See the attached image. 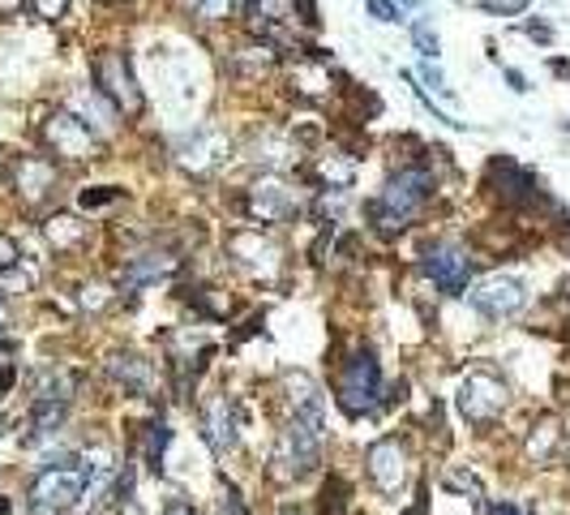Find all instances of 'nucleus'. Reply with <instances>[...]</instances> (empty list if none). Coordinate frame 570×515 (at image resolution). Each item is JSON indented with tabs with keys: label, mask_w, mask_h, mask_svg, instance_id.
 Wrapping results in <instances>:
<instances>
[{
	"label": "nucleus",
	"mask_w": 570,
	"mask_h": 515,
	"mask_svg": "<svg viewBox=\"0 0 570 515\" xmlns=\"http://www.w3.org/2000/svg\"><path fill=\"white\" fill-rule=\"evenodd\" d=\"M434 193V168L429 163H404L399 172L386 176L381 193L369 202V220L381 232H404L420 215V206Z\"/></svg>",
	"instance_id": "obj_1"
},
{
	"label": "nucleus",
	"mask_w": 570,
	"mask_h": 515,
	"mask_svg": "<svg viewBox=\"0 0 570 515\" xmlns=\"http://www.w3.org/2000/svg\"><path fill=\"white\" fill-rule=\"evenodd\" d=\"M82 498H86V473H82V460L73 455L64 464L34 473L31 489H27V515H64Z\"/></svg>",
	"instance_id": "obj_2"
},
{
	"label": "nucleus",
	"mask_w": 570,
	"mask_h": 515,
	"mask_svg": "<svg viewBox=\"0 0 570 515\" xmlns=\"http://www.w3.org/2000/svg\"><path fill=\"white\" fill-rule=\"evenodd\" d=\"M322 438H326V430L287 417V425L275 438V451H271V477L275 482H305L322 464Z\"/></svg>",
	"instance_id": "obj_3"
},
{
	"label": "nucleus",
	"mask_w": 570,
	"mask_h": 515,
	"mask_svg": "<svg viewBox=\"0 0 570 515\" xmlns=\"http://www.w3.org/2000/svg\"><path fill=\"white\" fill-rule=\"evenodd\" d=\"M335 400L352 421L369 417L381 404V365L374 349H356V353L339 365V378H335Z\"/></svg>",
	"instance_id": "obj_4"
},
{
	"label": "nucleus",
	"mask_w": 570,
	"mask_h": 515,
	"mask_svg": "<svg viewBox=\"0 0 570 515\" xmlns=\"http://www.w3.org/2000/svg\"><path fill=\"white\" fill-rule=\"evenodd\" d=\"M91 78H95V91L121 117H142V87H138V78H133V64L125 61V52H116V48H103L95 52V61H91Z\"/></svg>",
	"instance_id": "obj_5"
},
{
	"label": "nucleus",
	"mask_w": 570,
	"mask_h": 515,
	"mask_svg": "<svg viewBox=\"0 0 570 515\" xmlns=\"http://www.w3.org/2000/svg\"><path fill=\"white\" fill-rule=\"evenodd\" d=\"M455 404H459V417L468 421V425H493V421L507 413L510 386L498 374H489V370H472L459 383V391H455Z\"/></svg>",
	"instance_id": "obj_6"
},
{
	"label": "nucleus",
	"mask_w": 570,
	"mask_h": 515,
	"mask_svg": "<svg viewBox=\"0 0 570 515\" xmlns=\"http://www.w3.org/2000/svg\"><path fill=\"white\" fill-rule=\"evenodd\" d=\"M227 258L254 280H275L284 266V245L262 228H241L227 236Z\"/></svg>",
	"instance_id": "obj_7"
},
{
	"label": "nucleus",
	"mask_w": 570,
	"mask_h": 515,
	"mask_svg": "<svg viewBox=\"0 0 570 515\" xmlns=\"http://www.w3.org/2000/svg\"><path fill=\"white\" fill-rule=\"evenodd\" d=\"M420 271L434 280V289H442L446 296H459V292H468V284H472L476 262L459 241H434L420 254Z\"/></svg>",
	"instance_id": "obj_8"
},
{
	"label": "nucleus",
	"mask_w": 570,
	"mask_h": 515,
	"mask_svg": "<svg viewBox=\"0 0 570 515\" xmlns=\"http://www.w3.org/2000/svg\"><path fill=\"white\" fill-rule=\"evenodd\" d=\"M365 473H369V482L378 485L386 498H399V494L408 489V477H413L408 443H399V438H378L374 447L365 451Z\"/></svg>",
	"instance_id": "obj_9"
},
{
	"label": "nucleus",
	"mask_w": 570,
	"mask_h": 515,
	"mask_svg": "<svg viewBox=\"0 0 570 515\" xmlns=\"http://www.w3.org/2000/svg\"><path fill=\"white\" fill-rule=\"evenodd\" d=\"M464 296H468V305H472L476 314L489 322L515 319V314L528 305V289H523L519 280H510V275H489V280L472 284Z\"/></svg>",
	"instance_id": "obj_10"
},
{
	"label": "nucleus",
	"mask_w": 570,
	"mask_h": 515,
	"mask_svg": "<svg viewBox=\"0 0 570 515\" xmlns=\"http://www.w3.org/2000/svg\"><path fill=\"white\" fill-rule=\"evenodd\" d=\"M301 211V198L287 185L284 176H262L245 190V215L250 220H262V224H287L296 220Z\"/></svg>",
	"instance_id": "obj_11"
},
{
	"label": "nucleus",
	"mask_w": 570,
	"mask_h": 515,
	"mask_svg": "<svg viewBox=\"0 0 570 515\" xmlns=\"http://www.w3.org/2000/svg\"><path fill=\"white\" fill-rule=\"evenodd\" d=\"M43 142H48V151L52 155H61V160H95L99 151V138L91 133V129L82 125L69 108H61V112H52L48 121H43Z\"/></svg>",
	"instance_id": "obj_12"
},
{
	"label": "nucleus",
	"mask_w": 570,
	"mask_h": 515,
	"mask_svg": "<svg viewBox=\"0 0 570 515\" xmlns=\"http://www.w3.org/2000/svg\"><path fill=\"white\" fill-rule=\"evenodd\" d=\"M489 190L502 206H515V211H528L540 202V181L532 168L515 160H493L489 163Z\"/></svg>",
	"instance_id": "obj_13"
},
{
	"label": "nucleus",
	"mask_w": 570,
	"mask_h": 515,
	"mask_svg": "<svg viewBox=\"0 0 570 515\" xmlns=\"http://www.w3.org/2000/svg\"><path fill=\"white\" fill-rule=\"evenodd\" d=\"M227 151H232L227 133H223V129L202 125L176 142V163H181L185 172H193V176H206V172H215V168L227 160Z\"/></svg>",
	"instance_id": "obj_14"
},
{
	"label": "nucleus",
	"mask_w": 570,
	"mask_h": 515,
	"mask_svg": "<svg viewBox=\"0 0 570 515\" xmlns=\"http://www.w3.org/2000/svg\"><path fill=\"white\" fill-rule=\"evenodd\" d=\"M202 438L211 443L215 455H227V451H236V443H241V404L227 391H215L202 404Z\"/></svg>",
	"instance_id": "obj_15"
},
{
	"label": "nucleus",
	"mask_w": 570,
	"mask_h": 515,
	"mask_svg": "<svg viewBox=\"0 0 570 515\" xmlns=\"http://www.w3.org/2000/svg\"><path fill=\"white\" fill-rule=\"evenodd\" d=\"M181 271V258L176 254H163V250H151V254H133L125 258L121 275H116V289L121 292H142L159 284V280H172Z\"/></svg>",
	"instance_id": "obj_16"
},
{
	"label": "nucleus",
	"mask_w": 570,
	"mask_h": 515,
	"mask_svg": "<svg viewBox=\"0 0 570 515\" xmlns=\"http://www.w3.org/2000/svg\"><path fill=\"white\" fill-rule=\"evenodd\" d=\"M13 190L22 193V202H43L57 190V163L43 155H18L13 160Z\"/></svg>",
	"instance_id": "obj_17"
},
{
	"label": "nucleus",
	"mask_w": 570,
	"mask_h": 515,
	"mask_svg": "<svg viewBox=\"0 0 570 515\" xmlns=\"http://www.w3.org/2000/svg\"><path fill=\"white\" fill-rule=\"evenodd\" d=\"M103 370H108V378L121 386L125 395H151L155 391V370H151V361L138 353H112L103 361Z\"/></svg>",
	"instance_id": "obj_18"
},
{
	"label": "nucleus",
	"mask_w": 570,
	"mask_h": 515,
	"mask_svg": "<svg viewBox=\"0 0 570 515\" xmlns=\"http://www.w3.org/2000/svg\"><path fill=\"white\" fill-rule=\"evenodd\" d=\"M284 386H287V408H292V417L326 430V400H322V391H317L314 378H305V374H284Z\"/></svg>",
	"instance_id": "obj_19"
},
{
	"label": "nucleus",
	"mask_w": 570,
	"mask_h": 515,
	"mask_svg": "<svg viewBox=\"0 0 570 515\" xmlns=\"http://www.w3.org/2000/svg\"><path fill=\"white\" fill-rule=\"evenodd\" d=\"M69 112H73L82 125L91 129L95 138H108V133L116 129V117H121V112H116L108 99L99 95L95 87H82V91H73V95H69Z\"/></svg>",
	"instance_id": "obj_20"
},
{
	"label": "nucleus",
	"mask_w": 570,
	"mask_h": 515,
	"mask_svg": "<svg viewBox=\"0 0 570 515\" xmlns=\"http://www.w3.org/2000/svg\"><path fill=\"white\" fill-rule=\"evenodd\" d=\"M567 443V430H562V421L553 417V413H544L528 425V438H523V455L532 460V464H553L558 460V451Z\"/></svg>",
	"instance_id": "obj_21"
},
{
	"label": "nucleus",
	"mask_w": 570,
	"mask_h": 515,
	"mask_svg": "<svg viewBox=\"0 0 570 515\" xmlns=\"http://www.w3.org/2000/svg\"><path fill=\"white\" fill-rule=\"evenodd\" d=\"M64 417H69V404H61V400H34L31 404V434H27V443H43V438H52V434H61Z\"/></svg>",
	"instance_id": "obj_22"
},
{
	"label": "nucleus",
	"mask_w": 570,
	"mask_h": 515,
	"mask_svg": "<svg viewBox=\"0 0 570 515\" xmlns=\"http://www.w3.org/2000/svg\"><path fill=\"white\" fill-rule=\"evenodd\" d=\"M43 236H48V245H52L57 254H69V250H78V245H86V236H91V228L82 224L78 215H52V220L43 224Z\"/></svg>",
	"instance_id": "obj_23"
},
{
	"label": "nucleus",
	"mask_w": 570,
	"mask_h": 515,
	"mask_svg": "<svg viewBox=\"0 0 570 515\" xmlns=\"http://www.w3.org/2000/svg\"><path fill=\"white\" fill-rule=\"evenodd\" d=\"M245 18L262 27V31H279L287 18H292V0H241Z\"/></svg>",
	"instance_id": "obj_24"
},
{
	"label": "nucleus",
	"mask_w": 570,
	"mask_h": 515,
	"mask_svg": "<svg viewBox=\"0 0 570 515\" xmlns=\"http://www.w3.org/2000/svg\"><path fill=\"white\" fill-rule=\"evenodd\" d=\"M348 482L339 477V473H330L326 482H322V494H317V512L322 515H348Z\"/></svg>",
	"instance_id": "obj_25"
},
{
	"label": "nucleus",
	"mask_w": 570,
	"mask_h": 515,
	"mask_svg": "<svg viewBox=\"0 0 570 515\" xmlns=\"http://www.w3.org/2000/svg\"><path fill=\"white\" fill-rule=\"evenodd\" d=\"M181 4H185V13L197 18V22H227L241 9V0H181Z\"/></svg>",
	"instance_id": "obj_26"
},
{
	"label": "nucleus",
	"mask_w": 570,
	"mask_h": 515,
	"mask_svg": "<svg viewBox=\"0 0 570 515\" xmlns=\"http://www.w3.org/2000/svg\"><path fill=\"white\" fill-rule=\"evenodd\" d=\"M167 443H172V425L163 417H155L151 425H146V464L151 468H163V451H167Z\"/></svg>",
	"instance_id": "obj_27"
},
{
	"label": "nucleus",
	"mask_w": 570,
	"mask_h": 515,
	"mask_svg": "<svg viewBox=\"0 0 570 515\" xmlns=\"http://www.w3.org/2000/svg\"><path fill=\"white\" fill-rule=\"evenodd\" d=\"M190 296V305H197V314H206V319H227V310H232V301L215 289H185Z\"/></svg>",
	"instance_id": "obj_28"
},
{
	"label": "nucleus",
	"mask_w": 570,
	"mask_h": 515,
	"mask_svg": "<svg viewBox=\"0 0 570 515\" xmlns=\"http://www.w3.org/2000/svg\"><path fill=\"white\" fill-rule=\"evenodd\" d=\"M236 64L257 78V73H266V69L275 64V48H271V43H250V48H241V52H236Z\"/></svg>",
	"instance_id": "obj_29"
},
{
	"label": "nucleus",
	"mask_w": 570,
	"mask_h": 515,
	"mask_svg": "<svg viewBox=\"0 0 570 515\" xmlns=\"http://www.w3.org/2000/svg\"><path fill=\"white\" fill-rule=\"evenodd\" d=\"M125 190L121 185H91V190L78 193V206L82 211H103V206H112V202H121Z\"/></svg>",
	"instance_id": "obj_30"
},
{
	"label": "nucleus",
	"mask_w": 570,
	"mask_h": 515,
	"mask_svg": "<svg viewBox=\"0 0 570 515\" xmlns=\"http://www.w3.org/2000/svg\"><path fill=\"white\" fill-rule=\"evenodd\" d=\"M220 515H250V503H245V494L236 489V485L220 477Z\"/></svg>",
	"instance_id": "obj_31"
},
{
	"label": "nucleus",
	"mask_w": 570,
	"mask_h": 515,
	"mask_svg": "<svg viewBox=\"0 0 570 515\" xmlns=\"http://www.w3.org/2000/svg\"><path fill=\"white\" fill-rule=\"evenodd\" d=\"M413 39H416V48H420V57L438 64V52H442V43H438V34L429 31V22H416V27H413Z\"/></svg>",
	"instance_id": "obj_32"
},
{
	"label": "nucleus",
	"mask_w": 570,
	"mask_h": 515,
	"mask_svg": "<svg viewBox=\"0 0 570 515\" xmlns=\"http://www.w3.org/2000/svg\"><path fill=\"white\" fill-rule=\"evenodd\" d=\"M420 78H425V82H429L442 99H450V87H446V78H442V69H438V64H429V61L420 64Z\"/></svg>",
	"instance_id": "obj_33"
},
{
	"label": "nucleus",
	"mask_w": 570,
	"mask_h": 515,
	"mask_svg": "<svg viewBox=\"0 0 570 515\" xmlns=\"http://www.w3.org/2000/svg\"><path fill=\"white\" fill-rule=\"evenodd\" d=\"M34 4V13L43 18V22H57L64 9H69V0H31Z\"/></svg>",
	"instance_id": "obj_34"
},
{
	"label": "nucleus",
	"mask_w": 570,
	"mask_h": 515,
	"mask_svg": "<svg viewBox=\"0 0 570 515\" xmlns=\"http://www.w3.org/2000/svg\"><path fill=\"white\" fill-rule=\"evenodd\" d=\"M22 254H18V245H13V236L9 232H0V271H9V266H18Z\"/></svg>",
	"instance_id": "obj_35"
},
{
	"label": "nucleus",
	"mask_w": 570,
	"mask_h": 515,
	"mask_svg": "<svg viewBox=\"0 0 570 515\" xmlns=\"http://www.w3.org/2000/svg\"><path fill=\"white\" fill-rule=\"evenodd\" d=\"M365 9H369V18H374V22H399V13H395V4H390V0H369Z\"/></svg>",
	"instance_id": "obj_36"
},
{
	"label": "nucleus",
	"mask_w": 570,
	"mask_h": 515,
	"mask_svg": "<svg viewBox=\"0 0 570 515\" xmlns=\"http://www.w3.org/2000/svg\"><path fill=\"white\" fill-rule=\"evenodd\" d=\"M13 383H18V365H13V361H4V356H0V400H4V395H9V391H13Z\"/></svg>",
	"instance_id": "obj_37"
},
{
	"label": "nucleus",
	"mask_w": 570,
	"mask_h": 515,
	"mask_svg": "<svg viewBox=\"0 0 570 515\" xmlns=\"http://www.w3.org/2000/svg\"><path fill=\"white\" fill-rule=\"evenodd\" d=\"M446 485H450V489H472V494H480V482H476L472 473H446Z\"/></svg>",
	"instance_id": "obj_38"
},
{
	"label": "nucleus",
	"mask_w": 570,
	"mask_h": 515,
	"mask_svg": "<svg viewBox=\"0 0 570 515\" xmlns=\"http://www.w3.org/2000/svg\"><path fill=\"white\" fill-rule=\"evenodd\" d=\"M159 515H202V512L193 507L190 498H167V503H163V512H159Z\"/></svg>",
	"instance_id": "obj_39"
},
{
	"label": "nucleus",
	"mask_w": 570,
	"mask_h": 515,
	"mask_svg": "<svg viewBox=\"0 0 570 515\" xmlns=\"http://www.w3.org/2000/svg\"><path fill=\"white\" fill-rule=\"evenodd\" d=\"M390 4H395V13H399V22H404V18H408L413 9H420L425 0H390Z\"/></svg>",
	"instance_id": "obj_40"
},
{
	"label": "nucleus",
	"mask_w": 570,
	"mask_h": 515,
	"mask_svg": "<svg viewBox=\"0 0 570 515\" xmlns=\"http://www.w3.org/2000/svg\"><path fill=\"white\" fill-rule=\"evenodd\" d=\"M523 31L532 34V39H540V43H549V39H553V31H549V27H540V22H528Z\"/></svg>",
	"instance_id": "obj_41"
},
{
	"label": "nucleus",
	"mask_w": 570,
	"mask_h": 515,
	"mask_svg": "<svg viewBox=\"0 0 570 515\" xmlns=\"http://www.w3.org/2000/svg\"><path fill=\"white\" fill-rule=\"evenodd\" d=\"M489 515H523L515 503H489Z\"/></svg>",
	"instance_id": "obj_42"
},
{
	"label": "nucleus",
	"mask_w": 570,
	"mask_h": 515,
	"mask_svg": "<svg viewBox=\"0 0 570 515\" xmlns=\"http://www.w3.org/2000/svg\"><path fill=\"white\" fill-rule=\"evenodd\" d=\"M507 78H510V87H515V91H528V82H523V73H515V69H507Z\"/></svg>",
	"instance_id": "obj_43"
},
{
	"label": "nucleus",
	"mask_w": 570,
	"mask_h": 515,
	"mask_svg": "<svg viewBox=\"0 0 570 515\" xmlns=\"http://www.w3.org/2000/svg\"><path fill=\"white\" fill-rule=\"evenodd\" d=\"M9 331V305H4V296H0V335Z\"/></svg>",
	"instance_id": "obj_44"
},
{
	"label": "nucleus",
	"mask_w": 570,
	"mask_h": 515,
	"mask_svg": "<svg viewBox=\"0 0 570 515\" xmlns=\"http://www.w3.org/2000/svg\"><path fill=\"white\" fill-rule=\"evenodd\" d=\"M13 9H22V0H0V13H13Z\"/></svg>",
	"instance_id": "obj_45"
},
{
	"label": "nucleus",
	"mask_w": 570,
	"mask_h": 515,
	"mask_svg": "<svg viewBox=\"0 0 570 515\" xmlns=\"http://www.w3.org/2000/svg\"><path fill=\"white\" fill-rule=\"evenodd\" d=\"M279 515H305V512H301L296 503H284V507H279Z\"/></svg>",
	"instance_id": "obj_46"
},
{
	"label": "nucleus",
	"mask_w": 570,
	"mask_h": 515,
	"mask_svg": "<svg viewBox=\"0 0 570 515\" xmlns=\"http://www.w3.org/2000/svg\"><path fill=\"white\" fill-rule=\"evenodd\" d=\"M553 73H562V78H567V73H570V64H567V61H553Z\"/></svg>",
	"instance_id": "obj_47"
},
{
	"label": "nucleus",
	"mask_w": 570,
	"mask_h": 515,
	"mask_svg": "<svg viewBox=\"0 0 570 515\" xmlns=\"http://www.w3.org/2000/svg\"><path fill=\"white\" fill-rule=\"evenodd\" d=\"M0 515H13V503H9V498H0Z\"/></svg>",
	"instance_id": "obj_48"
},
{
	"label": "nucleus",
	"mask_w": 570,
	"mask_h": 515,
	"mask_svg": "<svg viewBox=\"0 0 570 515\" xmlns=\"http://www.w3.org/2000/svg\"><path fill=\"white\" fill-rule=\"evenodd\" d=\"M567 129H570V121H567Z\"/></svg>",
	"instance_id": "obj_49"
}]
</instances>
